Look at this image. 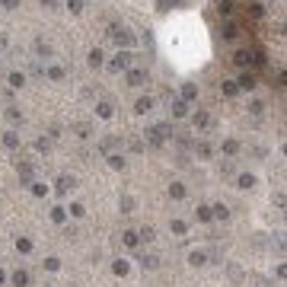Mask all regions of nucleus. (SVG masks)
Here are the masks:
<instances>
[{
  "mask_svg": "<svg viewBox=\"0 0 287 287\" xmlns=\"http://www.w3.org/2000/svg\"><path fill=\"white\" fill-rule=\"evenodd\" d=\"M0 6H3V10H16L19 0H0Z\"/></svg>",
  "mask_w": 287,
  "mask_h": 287,
  "instance_id": "nucleus-49",
  "label": "nucleus"
},
{
  "mask_svg": "<svg viewBox=\"0 0 287 287\" xmlns=\"http://www.w3.org/2000/svg\"><path fill=\"white\" fill-rule=\"evenodd\" d=\"M96 115H99V118H112V115H115V105H112L109 99H99V102H96Z\"/></svg>",
  "mask_w": 287,
  "mask_h": 287,
  "instance_id": "nucleus-19",
  "label": "nucleus"
},
{
  "mask_svg": "<svg viewBox=\"0 0 287 287\" xmlns=\"http://www.w3.org/2000/svg\"><path fill=\"white\" fill-rule=\"evenodd\" d=\"M169 109H172V118H188V115H192V105H188L185 99H179V96L169 99Z\"/></svg>",
  "mask_w": 287,
  "mask_h": 287,
  "instance_id": "nucleus-7",
  "label": "nucleus"
},
{
  "mask_svg": "<svg viewBox=\"0 0 287 287\" xmlns=\"http://www.w3.org/2000/svg\"><path fill=\"white\" fill-rule=\"evenodd\" d=\"M188 265H195V268L208 265V252L205 249H192V252H188Z\"/></svg>",
  "mask_w": 287,
  "mask_h": 287,
  "instance_id": "nucleus-15",
  "label": "nucleus"
},
{
  "mask_svg": "<svg viewBox=\"0 0 287 287\" xmlns=\"http://www.w3.org/2000/svg\"><path fill=\"white\" fill-rule=\"evenodd\" d=\"M45 73H48V80H64V77H67V71H64L61 64H51Z\"/></svg>",
  "mask_w": 287,
  "mask_h": 287,
  "instance_id": "nucleus-41",
  "label": "nucleus"
},
{
  "mask_svg": "<svg viewBox=\"0 0 287 287\" xmlns=\"http://www.w3.org/2000/svg\"><path fill=\"white\" fill-rule=\"evenodd\" d=\"M236 86L239 89H255V86H259V73H255V71H243L239 80H236Z\"/></svg>",
  "mask_w": 287,
  "mask_h": 287,
  "instance_id": "nucleus-8",
  "label": "nucleus"
},
{
  "mask_svg": "<svg viewBox=\"0 0 287 287\" xmlns=\"http://www.w3.org/2000/svg\"><path fill=\"white\" fill-rule=\"evenodd\" d=\"M220 93L226 96V99H233V96H239V86H236V80H223V83H220Z\"/></svg>",
  "mask_w": 287,
  "mask_h": 287,
  "instance_id": "nucleus-31",
  "label": "nucleus"
},
{
  "mask_svg": "<svg viewBox=\"0 0 287 287\" xmlns=\"http://www.w3.org/2000/svg\"><path fill=\"white\" fill-rule=\"evenodd\" d=\"M42 268H45V271H58V268H61V259H55V255H48V259L42 262Z\"/></svg>",
  "mask_w": 287,
  "mask_h": 287,
  "instance_id": "nucleus-44",
  "label": "nucleus"
},
{
  "mask_svg": "<svg viewBox=\"0 0 287 287\" xmlns=\"http://www.w3.org/2000/svg\"><path fill=\"white\" fill-rule=\"evenodd\" d=\"M48 217H51V223L64 226V223H67V208H64V205H55V208H51V214H48Z\"/></svg>",
  "mask_w": 287,
  "mask_h": 287,
  "instance_id": "nucleus-17",
  "label": "nucleus"
},
{
  "mask_svg": "<svg viewBox=\"0 0 287 287\" xmlns=\"http://www.w3.org/2000/svg\"><path fill=\"white\" fill-rule=\"evenodd\" d=\"M211 217H214V220H230V208L226 205H211Z\"/></svg>",
  "mask_w": 287,
  "mask_h": 287,
  "instance_id": "nucleus-33",
  "label": "nucleus"
},
{
  "mask_svg": "<svg viewBox=\"0 0 287 287\" xmlns=\"http://www.w3.org/2000/svg\"><path fill=\"white\" fill-rule=\"evenodd\" d=\"M249 112H252L255 118H262V112H265V102H262V99H252V102H249Z\"/></svg>",
  "mask_w": 287,
  "mask_h": 287,
  "instance_id": "nucleus-43",
  "label": "nucleus"
},
{
  "mask_svg": "<svg viewBox=\"0 0 287 287\" xmlns=\"http://www.w3.org/2000/svg\"><path fill=\"white\" fill-rule=\"evenodd\" d=\"M128 150H131V153H144V141H131V144H128Z\"/></svg>",
  "mask_w": 287,
  "mask_h": 287,
  "instance_id": "nucleus-48",
  "label": "nucleus"
},
{
  "mask_svg": "<svg viewBox=\"0 0 287 287\" xmlns=\"http://www.w3.org/2000/svg\"><path fill=\"white\" fill-rule=\"evenodd\" d=\"M102 64H105L102 48H93V51H89V67H102Z\"/></svg>",
  "mask_w": 287,
  "mask_h": 287,
  "instance_id": "nucleus-42",
  "label": "nucleus"
},
{
  "mask_svg": "<svg viewBox=\"0 0 287 287\" xmlns=\"http://www.w3.org/2000/svg\"><path fill=\"white\" fill-rule=\"evenodd\" d=\"M112 147H122V138H102V141H99V150H102V153H112Z\"/></svg>",
  "mask_w": 287,
  "mask_h": 287,
  "instance_id": "nucleus-37",
  "label": "nucleus"
},
{
  "mask_svg": "<svg viewBox=\"0 0 287 287\" xmlns=\"http://www.w3.org/2000/svg\"><path fill=\"white\" fill-rule=\"evenodd\" d=\"M179 99L195 102V99H198V83H182V96H179Z\"/></svg>",
  "mask_w": 287,
  "mask_h": 287,
  "instance_id": "nucleus-22",
  "label": "nucleus"
},
{
  "mask_svg": "<svg viewBox=\"0 0 287 287\" xmlns=\"http://www.w3.org/2000/svg\"><path fill=\"white\" fill-rule=\"evenodd\" d=\"M3 147H6V150H19V147H22L19 134H16V131H3Z\"/></svg>",
  "mask_w": 287,
  "mask_h": 287,
  "instance_id": "nucleus-20",
  "label": "nucleus"
},
{
  "mask_svg": "<svg viewBox=\"0 0 287 287\" xmlns=\"http://www.w3.org/2000/svg\"><path fill=\"white\" fill-rule=\"evenodd\" d=\"M42 6L45 10H58V0H42Z\"/></svg>",
  "mask_w": 287,
  "mask_h": 287,
  "instance_id": "nucleus-52",
  "label": "nucleus"
},
{
  "mask_svg": "<svg viewBox=\"0 0 287 287\" xmlns=\"http://www.w3.org/2000/svg\"><path fill=\"white\" fill-rule=\"evenodd\" d=\"M105 160H109V166H112V169H125V166H128L125 153H105Z\"/></svg>",
  "mask_w": 287,
  "mask_h": 287,
  "instance_id": "nucleus-35",
  "label": "nucleus"
},
{
  "mask_svg": "<svg viewBox=\"0 0 287 287\" xmlns=\"http://www.w3.org/2000/svg\"><path fill=\"white\" fill-rule=\"evenodd\" d=\"M122 243L128 249H138L141 246V239H138V230H122Z\"/></svg>",
  "mask_w": 287,
  "mask_h": 287,
  "instance_id": "nucleus-26",
  "label": "nucleus"
},
{
  "mask_svg": "<svg viewBox=\"0 0 287 287\" xmlns=\"http://www.w3.org/2000/svg\"><path fill=\"white\" fill-rule=\"evenodd\" d=\"M3 115H6V122H10V125H19V122H22V112L16 109V105H6Z\"/></svg>",
  "mask_w": 287,
  "mask_h": 287,
  "instance_id": "nucleus-39",
  "label": "nucleus"
},
{
  "mask_svg": "<svg viewBox=\"0 0 287 287\" xmlns=\"http://www.w3.org/2000/svg\"><path fill=\"white\" fill-rule=\"evenodd\" d=\"M217 13H220L223 19H233V13H236V0H217Z\"/></svg>",
  "mask_w": 287,
  "mask_h": 287,
  "instance_id": "nucleus-10",
  "label": "nucleus"
},
{
  "mask_svg": "<svg viewBox=\"0 0 287 287\" xmlns=\"http://www.w3.org/2000/svg\"><path fill=\"white\" fill-rule=\"evenodd\" d=\"M188 122H192L195 131H208V128H211V112L198 109V112H192V115H188Z\"/></svg>",
  "mask_w": 287,
  "mask_h": 287,
  "instance_id": "nucleus-5",
  "label": "nucleus"
},
{
  "mask_svg": "<svg viewBox=\"0 0 287 287\" xmlns=\"http://www.w3.org/2000/svg\"><path fill=\"white\" fill-rule=\"evenodd\" d=\"M138 262H141V265L147 268V271H156V268H160V259H156L153 252H141V255H138Z\"/></svg>",
  "mask_w": 287,
  "mask_h": 287,
  "instance_id": "nucleus-14",
  "label": "nucleus"
},
{
  "mask_svg": "<svg viewBox=\"0 0 287 287\" xmlns=\"http://www.w3.org/2000/svg\"><path fill=\"white\" fill-rule=\"evenodd\" d=\"M236 35H239V22L226 19V22H223V39H226V42H233V39H236Z\"/></svg>",
  "mask_w": 287,
  "mask_h": 287,
  "instance_id": "nucleus-29",
  "label": "nucleus"
},
{
  "mask_svg": "<svg viewBox=\"0 0 287 287\" xmlns=\"http://www.w3.org/2000/svg\"><path fill=\"white\" fill-rule=\"evenodd\" d=\"M179 0H156V6H160V10H169V6H176Z\"/></svg>",
  "mask_w": 287,
  "mask_h": 287,
  "instance_id": "nucleus-50",
  "label": "nucleus"
},
{
  "mask_svg": "<svg viewBox=\"0 0 287 287\" xmlns=\"http://www.w3.org/2000/svg\"><path fill=\"white\" fill-rule=\"evenodd\" d=\"M192 150H195V156H201V160H208V156L214 153V147H211L208 141H192Z\"/></svg>",
  "mask_w": 287,
  "mask_h": 287,
  "instance_id": "nucleus-11",
  "label": "nucleus"
},
{
  "mask_svg": "<svg viewBox=\"0 0 287 287\" xmlns=\"http://www.w3.org/2000/svg\"><path fill=\"white\" fill-rule=\"evenodd\" d=\"M185 195H188L185 182H172V185H169V198H172V201H182Z\"/></svg>",
  "mask_w": 287,
  "mask_h": 287,
  "instance_id": "nucleus-25",
  "label": "nucleus"
},
{
  "mask_svg": "<svg viewBox=\"0 0 287 287\" xmlns=\"http://www.w3.org/2000/svg\"><path fill=\"white\" fill-rule=\"evenodd\" d=\"M35 55H39V58H51L55 51H51V45L45 42V39H35Z\"/></svg>",
  "mask_w": 287,
  "mask_h": 287,
  "instance_id": "nucleus-36",
  "label": "nucleus"
},
{
  "mask_svg": "<svg viewBox=\"0 0 287 287\" xmlns=\"http://www.w3.org/2000/svg\"><path fill=\"white\" fill-rule=\"evenodd\" d=\"M246 13H249L252 19H262V16H265V6H262L259 0H249V3H246Z\"/></svg>",
  "mask_w": 287,
  "mask_h": 287,
  "instance_id": "nucleus-27",
  "label": "nucleus"
},
{
  "mask_svg": "<svg viewBox=\"0 0 287 287\" xmlns=\"http://www.w3.org/2000/svg\"><path fill=\"white\" fill-rule=\"evenodd\" d=\"M10 284H13V287H29V271H26V268H16V271L10 275Z\"/></svg>",
  "mask_w": 287,
  "mask_h": 287,
  "instance_id": "nucleus-18",
  "label": "nucleus"
},
{
  "mask_svg": "<svg viewBox=\"0 0 287 287\" xmlns=\"http://www.w3.org/2000/svg\"><path fill=\"white\" fill-rule=\"evenodd\" d=\"M138 239H141V243H153V239H156V230H153V226H141V230H138Z\"/></svg>",
  "mask_w": 287,
  "mask_h": 287,
  "instance_id": "nucleus-40",
  "label": "nucleus"
},
{
  "mask_svg": "<svg viewBox=\"0 0 287 287\" xmlns=\"http://www.w3.org/2000/svg\"><path fill=\"white\" fill-rule=\"evenodd\" d=\"M105 67H109L112 73H122V71H128V67H134V55L131 51H115V58H112Z\"/></svg>",
  "mask_w": 287,
  "mask_h": 287,
  "instance_id": "nucleus-4",
  "label": "nucleus"
},
{
  "mask_svg": "<svg viewBox=\"0 0 287 287\" xmlns=\"http://www.w3.org/2000/svg\"><path fill=\"white\" fill-rule=\"evenodd\" d=\"M230 278H233V281H243V271H239L236 265H230Z\"/></svg>",
  "mask_w": 287,
  "mask_h": 287,
  "instance_id": "nucleus-51",
  "label": "nucleus"
},
{
  "mask_svg": "<svg viewBox=\"0 0 287 287\" xmlns=\"http://www.w3.org/2000/svg\"><path fill=\"white\" fill-rule=\"evenodd\" d=\"M109 39L118 45V51H131L134 45H138V35H134L128 26H122V22H112L109 26Z\"/></svg>",
  "mask_w": 287,
  "mask_h": 287,
  "instance_id": "nucleus-1",
  "label": "nucleus"
},
{
  "mask_svg": "<svg viewBox=\"0 0 287 287\" xmlns=\"http://www.w3.org/2000/svg\"><path fill=\"white\" fill-rule=\"evenodd\" d=\"M32 249H35V243H32L29 236H16V252H19V255H29Z\"/></svg>",
  "mask_w": 287,
  "mask_h": 287,
  "instance_id": "nucleus-30",
  "label": "nucleus"
},
{
  "mask_svg": "<svg viewBox=\"0 0 287 287\" xmlns=\"http://www.w3.org/2000/svg\"><path fill=\"white\" fill-rule=\"evenodd\" d=\"M125 83H128V86H134V89H138V86H147V83H150L147 67H128V71H125Z\"/></svg>",
  "mask_w": 287,
  "mask_h": 287,
  "instance_id": "nucleus-3",
  "label": "nucleus"
},
{
  "mask_svg": "<svg viewBox=\"0 0 287 287\" xmlns=\"http://www.w3.org/2000/svg\"><path fill=\"white\" fill-rule=\"evenodd\" d=\"M35 150H42V153H48V150H51V141H48V138H39V141H35Z\"/></svg>",
  "mask_w": 287,
  "mask_h": 287,
  "instance_id": "nucleus-47",
  "label": "nucleus"
},
{
  "mask_svg": "<svg viewBox=\"0 0 287 287\" xmlns=\"http://www.w3.org/2000/svg\"><path fill=\"white\" fill-rule=\"evenodd\" d=\"M67 217H73V220H80V217H86V208H83L80 201H71V205H67Z\"/></svg>",
  "mask_w": 287,
  "mask_h": 287,
  "instance_id": "nucleus-32",
  "label": "nucleus"
},
{
  "mask_svg": "<svg viewBox=\"0 0 287 287\" xmlns=\"http://www.w3.org/2000/svg\"><path fill=\"white\" fill-rule=\"evenodd\" d=\"M67 10H71V13H83V0H67Z\"/></svg>",
  "mask_w": 287,
  "mask_h": 287,
  "instance_id": "nucleus-46",
  "label": "nucleus"
},
{
  "mask_svg": "<svg viewBox=\"0 0 287 287\" xmlns=\"http://www.w3.org/2000/svg\"><path fill=\"white\" fill-rule=\"evenodd\" d=\"M195 220H198V223H211V220H214V217H211V205H198V208H195Z\"/></svg>",
  "mask_w": 287,
  "mask_h": 287,
  "instance_id": "nucleus-28",
  "label": "nucleus"
},
{
  "mask_svg": "<svg viewBox=\"0 0 287 287\" xmlns=\"http://www.w3.org/2000/svg\"><path fill=\"white\" fill-rule=\"evenodd\" d=\"M220 176H223V179H236V163H233V160H223V163H220Z\"/></svg>",
  "mask_w": 287,
  "mask_h": 287,
  "instance_id": "nucleus-38",
  "label": "nucleus"
},
{
  "mask_svg": "<svg viewBox=\"0 0 287 287\" xmlns=\"http://www.w3.org/2000/svg\"><path fill=\"white\" fill-rule=\"evenodd\" d=\"M220 150H223V156H236L239 150H243V144H239L236 138H226V141L220 144Z\"/></svg>",
  "mask_w": 287,
  "mask_h": 287,
  "instance_id": "nucleus-12",
  "label": "nucleus"
},
{
  "mask_svg": "<svg viewBox=\"0 0 287 287\" xmlns=\"http://www.w3.org/2000/svg\"><path fill=\"white\" fill-rule=\"evenodd\" d=\"M172 122H160V125H153V128H147V141H150V147H163L166 141H172Z\"/></svg>",
  "mask_w": 287,
  "mask_h": 287,
  "instance_id": "nucleus-2",
  "label": "nucleus"
},
{
  "mask_svg": "<svg viewBox=\"0 0 287 287\" xmlns=\"http://www.w3.org/2000/svg\"><path fill=\"white\" fill-rule=\"evenodd\" d=\"M73 188H77V179L67 176V172H61V176L55 179V192H58V195H71Z\"/></svg>",
  "mask_w": 287,
  "mask_h": 287,
  "instance_id": "nucleus-6",
  "label": "nucleus"
},
{
  "mask_svg": "<svg viewBox=\"0 0 287 287\" xmlns=\"http://www.w3.org/2000/svg\"><path fill=\"white\" fill-rule=\"evenodd\" d=\"M73 131H77V138H89L93 128H89V122H80V125H73Z\"/></svg>",
  "mask_w": 287,
  "mask_h": 287,
  "instance_id": "nucleus-45",
  "label": "nucleus"
},
{
  "mask_svg": "<svg viewBox=\"0 0 287 287\" xmlns=\"http://www.w3.org/2000/svg\"><path fill=\"white\" fill-rule=\"evenodd\" d=\"M153 105H156L153 96H141V99L134 102V112H138V115H147V112H153Z\"/></svg>",
  "mask_w": 287,
  "mask_h": 287,
  "instance_id": "nucleus-9",
  "label": "nucleus"
},
{
  "mask_svg": "<svg viewBox=\"0 0 287 287\" xmlns=\"http://www.w3.org/2000/svg\"><path fill=\"white\" fill-rule=\"evenodd\" d=\"M29 192H32L35 198H45V195L51 192V185H45V182H39V179H32V182H29Z\"/></svg>",
  "mask_w": 287,
  "mask_h": 287,
  "instance_id": "nucleus-23",
  "label": "nucleus"
},
{
  "mask_svg": "<svg viewBox=\"0 0 287 287\" xmlns=\"http://www.w3.org/2000/svg\"><path fill=\"white\" fill-rule=\"evenodd\" d=\"M6 278H10V275H6V271H3V268H0V287H3V284H6Z\"/></svg>",
  "mask_w": 287,
  "mask_h": 287,
  "instance_id": "nucleus-53",
  "label": "nucleus"
},
{
  "mask_svg": "<svg viewBox=\"0 0 287 287\" xmlns=\"http://www.w3.org/2000/svg\"><path fill=\"white\" fill-rule=\"evenodd\" d=\"M252 185H255V176H252V172H236V188H243V192H249Z\"/></svg>",
  "mask_w": 287,
  "mask_h": 287,
  "instance_id": "nucleus-21",
  "label": "nucleus"
},
{
  "mask_svg": "<svg viewBox=\"0 0 287 287\" xmlns=\"http://www.w3.org/2000/svg\"><path fill=\"white\" fill-rule=\"evenodd\" d=\"M134 208H138V201H134V195H122V198H118V211H122V214H134Z\"/></svg>",
  "mask_w": 287,
  "mask_h": 287,
  "instance_id": "nucleus-13",
  "label": "nucleus"
},
{
  "mask_svg": "<svg viewBox=\"0 0 287 287\" xmlns=\"http://www.w3.org/2000/svg\"><path fill=\"white\" fill-rule=\"evenodd\" d=\"M169 230L176 233V236H185V233H188V223L182 220V217H172V220H169Z\"/></svg>",
  "mask_w": 287,
  "mask_h": 287,
  "instance_id": "nucleus-34",
  "label": "nucleus"
},
{
  "mask_svg": "<svg viewBox=\"0 0 287 287\" xmlns=\"http://www.w3.org/2000/svg\"><path fill=\"white\" fill-rule=\"evenodd\" d=\"M128 271H131V262H128V259H115V262H112V275L125 278Z\"/></svg>",
  "mask_w": 287,
  "mask_h": 287,
  "instance_id": "nucleus-24",
  "label": "nucleus"
},
{
  "mask_svg": "<svg viewBox=\"0 0 287 287\" xmlns=\"http://www.w3.org/2000/svg\"><path fill=\"white\" fill-rule=\"evenodd\" d=\"M6 83H10V89H22V86H26V73H22V71H10V73H6Z\"/></svg>",
  "mask_w": 287,
  "mask_h": 287,
  "instance_id": "nucleus-16",
  "label": "nucleus"
}]
</instances>
